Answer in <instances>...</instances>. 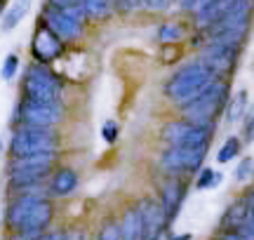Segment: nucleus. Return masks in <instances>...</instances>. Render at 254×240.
I'll return each instance as SVG.
<instances>
[{
	"label": "nucleus",
	"instance_id": "obj_38",
	"mask_svg": "<svg viewBox=\"0 0 254 240\" xmlns=\"http://www.w3.org/2000/svg\"><path fill=\"white\" fill-rule=\"evenodd\" d=\"M2 7H5V0H0V12H2Z\"/></svg>",
	"mask_w": 254,
	"mask_h": 240
},
{
	"label": "nucleus",
	"instance_id": "obj_26",
	"mask_svg": "<svg viewBox=\"0 0 254 240\" xmlns=\"http://www.w3.org/2000/svg\"><path fill=\"white\" fill-rule=\"evenodd\" d=\"M118 134H120L118 122H116V120H106L104 127H101V137L106 139L109 144H116V141H118Z\"/></svg>",
	"mask_w": 254,
	"mask_h": 240
},
{
	"label": "nucleus",
	"instance_id": "obj_31",
	"mask_svg": "<svg viewBox=\"0 0 254 240\" xmlns=\"http://www.w3.org/2000/svg\"><path fill=\"white\" fill-rule=\"evenodd\" d=\"M40 240H68V233L64 231H50V233H43Z\"/></svg>",
	"mask_w": 254,
	"mask_h": 240
},
{
	"label": "nucleus",
	"instance_id": "obj_30",
	"mask_svg": "<svg viewBox=\"0 0 254 240\" xmlns=\"http://www.w3.org/2000/svg\"><path fill=\"white\" fill-rule=\"evenodd\" d=\"M245 141L247 144L254 141V113L250 116V120H247V125H245Z\"/></svg>",
	"mask_w": 254,
	"mask_h": 240
},
{
	"label": "nucleus",
	"instance_id": "obj_11",
	"mask_svg": "<svg viewBox=\"0 0 254 240\" xmlns=\"http://www.w3.org/2000/svg\"><path fill=\"white\" fill-rule=\"evenodd\" d=\"M43 19H45V26L52 33H57L62 40H78L82 36V21L71 17V14H66V12H59L55 7H45Z\"/></svg>",
	"mask_w": 254,
	"mask_h": 240
},
{
	"label": "nucleus",
	"instance_id": "obj_37",
	"mask_svg": "<svg viewBox=\"0 0 254 240\" xmlns=\"http://www.w3.org/2000/svg\"><path fill=\"white\" fill-rule=\"evenodd\" d=\"M174 240H190V236H189V233H184V236H177Z\"/></svg>",
	"mask_w": 254,
	"mask_h": 240
},
{
	"label": "nucleus",
	"instance_id": "obj_35",
	"mask_svg": "<svg viewBox=\"0 0 254 240\" xmlns=\"http://www.w3.org/2000/svg\"><path fill=\"white\" fill-rule=\"evenodd\" d=\"M245 200H247V205H250V212L254 214V188H252V191H250V193H247V198H245Z\"/></svg>",
	"mask_w": 254,
	"mask_h": 240
},
{
	"label": "nucleus",
	"instance_id": "obj_17",
	"mask_svg": "<svg viewBox=\"0 0 254 240\" xmlns=\"http://www.w3.org/2000/svg\"><path fill=\"white\" fill-rule=\"evenodd\" d=\"M75 188H78V172L73 167H59L52 175L50 191L55 195H71Z\"/></svg>",
	"mask_w": 254,
	"mask_h": 240
},
{
	"label": "nucleus",
	"instance_id": "obj_22",
	"mask_svg": "<svg viewBox=\"0 0 254 240\" xmlns=\"http://www.w3.org/2000/svg\"><path fill=\"white\" fill-rule=\"evenodd\" d=\"M240 148H243V141H240V139H238V137H228L226 141H224V146L219 148L217 160H219V163H231V160L240 153Z\"/></svg>",
	"mask_w": 254,
	"mask_h": 240
},
{
	"label": "nucleus",
	"instance_id": "obj_19",
	"mask_svg": "<svg viewBox=\"0 0 254 240\" xmlns=\"http://www.w3.org/2000/svg\"><path fill=\"white\" fill-rule=\"evenodd\" d=\"M47 7H55L59 12H66L75 19H85L87 17V7H85V0H47Z\"/></svg>",
	"mask_w": 254,
	"mask_h": 240
},
{
	"label": "nucleus",
	"instance_id": "obj_8",
	"mask_svg": "<svg viewBox=\"0 0 254 240\" xmlns=\"http://www.w3.org/2000/svg\"><path fill=\"white\" fill-rule=\"evenodd\" d=\"M17 116L21 125H28V127H55L64 120V104H38L24 99L19 104Z\"/></svg>",
	"mask_w": 254,
	"mask_h": 240
},
{
	"label": "nucleus",
	"instance_id": "obj_4",
	"mask_svg": "<svg viewBox=\"0 0 254 240\" xmlns=\"http://www.w3.org/2000/svg\"><path fill=\"white\" fill-rule=\"evenodd\" d=\"M21 92L26 102L38 104H59L62 102V78L47 68L45 64H31L26 68L24 83H21Z\"/></svg>",
	"mask_w": 254,
	"mask_h": 240
},
{
	"label": "nucleus",
	"instance_id": "obj_12",
	"mask_svg": "<svg viewBox=\"0 0 254 240\" xmlns=\"http://www.w3.org/2000/svg\"><path fill=\"white\" fill-rule=\"evenodd\" d=\"M139 212H141V219H144L146 240H160V233H163V229L167 226V217H165V212H163L160 200L144 198L141 205H139Z\"/></svg>",
	"mask_w": 254,
	"mask_h": 240
},
{
	"label": "nucleus",
	"instance_id": "obj_9",
	"mask_svg": "<svg viewBox=\"0 0 254 240\" xmlns=\"http://www.w3.org/2000/svg\"><path fill=\"white\" fill-rule=\"evenodd\" d=\"M238 57L240 50H231V47H217V45H205L202 47V55L200 61L207 66L212 73L217 75L219 80H224L238 64Z\"/></svg>",
	"mask_w": 254,
	"mask_h": 240
},
{
	"label": "nucleus",
	"instance_id": "obj_2",
	"mask_svg": "<svg viewBox=\"0 0 254 240\" xmlns=\"http://www.w3.org/2000/svg\"><path fill=\"white\" fill-rule=\"evenodd\" d=\"M214 80H219V78L198 59V61H190V64H186L184 68H179V71L167 80L165 94H167V99H172V102L184 106V104H189L190 99H195L200 92H205Z\"/></svg>",
	"mask_w": 254,
	"mask_h": 240
},
{
	"label": "nucleus",
	"instance_id": "obj_14",
	"mask_svg": "<svg viewBox=\"0 0 254 240\" xmlns=\"http://www.w3.org/2000/svg\"><path fill=\"white\" fill-rule=\"evenodd\" d=\"M120 238L123 240H146L144 233V219L139 212V205H129L123 219H120Z\"/></svg>",
	"mask_w": 254,
	"mask_h": 240
},
{
	"label": "nucleus",
	"instance_id": "obj_21",
	"mask_svg": "<svg viewBox=\"0 0 254 240\" xmlns=\"http://www.w3.org/2000/svg\"><path fill=\"white\" fill-rule=\"evenodd\" d=\"M184 38V26L182 24H163L160 31H158V40L163 45H174Z\"/></svg>",
	"mask_w": 254,
	"mask_h": 240
},
{
	"label": "nucleus",
	"instance_id": "obj_3",
	"mask_svg": "<svg viewBox=\"0 0 254 240\" xmlns=\"http://www.w3.org/2000/svg\"><path fill=\"white\" fill-rule=\"evenodd\" d=\"M228 92H231L228 80H214L205 92H200L195 99L182 106L184 120H189L193 125H202V127H214V118L228 104Z\"/></svg>",
	"mask_w": 254,
	"mask_h": 240
},
{
	"label": "nucleus",
	"instance_id": "obj_1",
	"mask_svg": "<svg viewBox=\"0 0 254 240\" xmlns=\"http://www.w3.org/2000/svg\"><path fill=\"white\" fill-rule=\"evenodd\" d=\"M52 217L55 207L43 195H19L7 207V226L21 236H43Z\"/></svg>",
	"mask_w": 254,
	"mask_h": 240
},
{
	"label": "nucleus",
	"instance_id": "obj_7",
	"mask_svg": "<svg viewBox=\"0 0 254 240\" xmlns=\"http://www.w3.org/2000/svg\"><path fill=\"white\" fill-rule=\"evenodd\" d=\"M214 127L193 125L189 120H174L163 127V139L170 146H209Z\"/></svg>",
	"mask_w": 254,
	"mask_h": 240
},
{
	"label": "nucleus",
	"instance_id": "obj_6",
	"mask_svg": "<svg viewBox=\"0 0 254 240\" xmlns=\"http://www.w3.org/2000/svg\"><path fill=\"white\" fill-rule=\"evenodd\" d=\"M209 146H170L165 148L160 156V167L167 175H184V172H195L202 167L205 158H207Z\"/></svg>",
	"mask_w": 254,
	"mask_h": 240
},
{
	"label": "nucleus",
	"instance_id": "obj_32",
	"mask_svg": "<svg viewBox=\"0 0 254 240\" xmlns=\"http://www.w3.org/2000/svg\"><path fill=\"white\" fill-rule=\"evenodd\" d=\"M217 240H245V236H243L240 231H224Z\"/></svg>",
	"mask_w": 254,
	"mask_h": 240
},
{
	"label": "nucleus",
	"instance_id": "obj_28",
	"mask_svg": "<svg viewBox=\"0 0 254 240\" xmlns=\"http://www.w3.org/2000/svg\"><path fill=\"white\" fill-rule=\"evenodd\" d=\"M179 57H182V47L179 45H163V57H160L163 64H172Z\"/></svg>",
	"mask_w": 254,
	"mask_h": 240
},
{
	"label": "nucleus",
	"instance_id": "obj_15",
	"mask_svg": "<svg viewBox=\"0 0 254 240\" xmlns=\"http://www.w3.org/2000/svg\"><path fill=\"white\" fill-rule=\"evenodd\" d=\"M250 219V205L245 198H240L228 207L224 217H221V231H240Z\"/></svg>",
	"mask_w": 254,
	"mask_h": 240
},
{
	"label": "nucleus",
	"instance_id": "obj_10",
	"mask_svg": "<svg viewBox=\"0 0 254 240\" xmlns=\"http://www.w3.org/2000/svg\"><path fill=\"white\" fill-rule=\"evenodd\" d=\"M31 52L36 57L38 64H50V61H55L59 59L64 52V40L57 33H52L45 24H40L36 28V36L31 40Z\"/></svg>",
	"mask_w": 254,
	"mask_h": 240
},
{
	"label": "nucleus",
	"instance_id": "obj_13",
	"mask_svg": "<svg viewBox=\"0 0 254 240\" xmlns=\"http://www.w3.org/2000/svg\"><path fill=\"white\" fill-rule=\"evenodd\" d=\"M184 198H186V186L179 179H172L163 186L160 191V205H163V212L167 217V224H172V219L179 214V207H182Z\"/></svg>",
	"mask_w": 254,
	"mask_h": 240
},
{
	"label": "nucleus",
	"instance_id": "obj_34",
	"mask_svg": "<svg viewBox=\"0 0 254 240\" xmlns=\"http://www.w3.org/2000/svg\"><path fill=\"white\" fill-rule=\"evenodd\" d=\"M12 240H40V236H21V233H14V236H12Z\"/></svg>",
	"mask_w": 254,
	"mask_h": 240
},
{
	"label": "nucleus",
	"instance_id": "obj_23",
	"mask_svg": "<svg viewBox=\"0 0 254 240\" xmlns=\"http://www.w3.org/2000/svg\"><path fill=\"white\" fill-rule=\"evenodd\" d=\"M219 184H221V175L214 172L212 167H205V170L198 175V179H195V188H200V191H205V188H217Z\"/></svg>",
	"mask_w": 254,
	"mask_h": 240
},
{
	"label": "nucleus",
	"instance_id": "obj_29",
	"mask_svg": "<svg viewBox=\"0 0 254 240\" xmlns=\"http://www.w3.org/2000/svg\"><path fill=\"white\" fill-rule=\"evenodd\" d=\"M174 0H141V5L146 9H167Z\"/></svg>",
	"mask_w": 254,
	"mask_h": 240
},
{
	"label": "nucleus",
	"instance_id": "obj_24",
	"mask_svg": "<svg viewBox=\"0 0 254 240\" xmlns=\"http://www.w3.org/2000/svg\"><path fill=\"white\" fill-rule=\"evenodd\" d=\"M97 240H123L120 238V224L109 219V222L99 229V238Z\"/></svg>",
	"mask_w": 254,
	"mask_h": 240
},
{
	"label": "nucleus",
	"instance_id": "obj_5",
	"mask_svg": "<svg viewBox=\"0 0 254 240\" xmlns=\"http://www.w3.org/2000/svg\"><path fill=\"white\" fill-rule=\"evenodd\" d=\"M57 146H59V134L52 127H28V125H21L19 129H14L12 141H9L12 158L57 153Z\"/></svg>",
	"mask_w": 254,
	"mask_h": 240
},
{
	"label": "nucleus",
	"instance_id": "obj_16",
	"mask_svg": "<svg viewBox=\"0 0 254 240\" xmlns=\"http://www.w3.org/2000/svg\"><path fill=\"white\" fill-rule=\"evenodd\" d=\"M236 2H238V0H212L209 5H205V7L195 14V21H198L200 31H205L207 26L217 24L219 19L224 17V14H226V12L233 7Z\"/></svg>",
	"mask_w": 254,
	"mask_h": 240
},
{
	"label": "nucleus",
	"instance_id": "obj_27",
	"mask_svg": "<svg viewBox=\"0 0 254 240\" xmlns=\"http://www.w3.org/2000/svg\"><path fill=\"white\" fill-rule=\"evenodd\" d=\"M17 68H19V57L17 55H9L5 59V64H2V80H12L14 75H17Z\"/></svg>",
	"mask_w": 254,
	"mask_h": 240
},
{
	"label": "nucleus",
	"instance_id": "obj_18",
	"mask_svg": "<svg viewBox=\"0 0 254 240\" xmlns=\"http://www.w3.org/2000/svg\"><path fill=\"white\" fill-rule=\"evenodd\" d=\"M28 9H31V0H14V5L5 12V17H2V31H12V28H17L21 24V19L28 14Z\"/></svg>",
	"mask_w": 254,
	"mask_h": 240
},
{
	"label": "nucleus",
	"instance_id": "obj_36",
	"mask_svg": "<svg viewBox=\"0 0 254 240\" xmlns=\"http://www.w3.org/2000/svg\"><path fill=\"white\" fill-rule=\"evenodd\" d=\"M193 2H195V0H179V5H182L184 9H190L193 7Z\"/></svg>",
	"mask_w": 254,
	"mask_h": 240
},
{
	"label": "nucleus",
	"instance_id": "obj_20",
	"mask_svg": "<svg viewBox=\"0 0 254 240\" xmlns=\"http://www.w3.org/2000/svg\"><path fill=\"white\" fill-rule=\"evenodd\" d=\"M247 109V90H238L236 97H231V102L226 104V120L231 125H236L238 120L245 116Z\"/></svg>",
	"mask_w": 254,
	"mask_h": 240
},
{
	"label": "nucleus",
	"instance_id": "obj_39",
	"mask_svg": "<svg viewBox=\"0 0 254 240\" xmlns=\"http://www.w3.org/2000/svg\"><path fill=\"white\" fill-rule=\"evenodd\" d=\"M0 153H2V139H0Z\"/></svg>",
	"mask_w": 254,
	"mask_h": 240
},
{
	"label": "nucleus",
	"instance_id": "obj_25",
	"mask_svg": "<svg viewBox=\"0 0 254 240\" xmlns=\"http://www.w3.org/2000/svg\"><path fill=\"white\" fill-rule=\"evenodd\" d=\"M252 175H254V158H243L236 170V179L238 181H250Z\"/></svg>",
	"mask_w": 254,
	"mask_h": 240
},
{
	"label": "nucleus",
	"instance_id": "obj_33",
	"mask_svg": "<svg viewBox=\"0 0 254 240\" xmlns=\"http://www.w3.org/2000/svg\"><path fill=\"white\" fill-rule=\"evenodd\" d=\"M120 7L123 9H132V7H136V5H141V0H116Z\"/></svg>",
	"mask_w": 254,
	"mask_h": 240
}]
</instances>
